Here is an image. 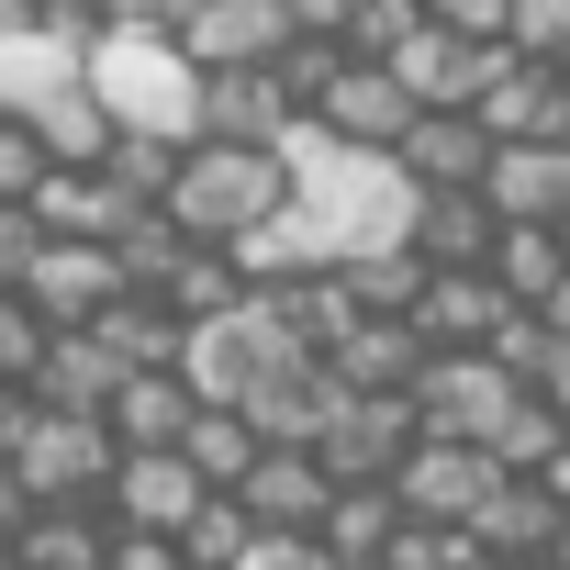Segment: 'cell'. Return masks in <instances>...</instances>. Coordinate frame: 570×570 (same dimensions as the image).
<instances>
[{
	"instance_id": "6da1fadb",
	"label": "cell",
	"mask_w": 570,
	"mask_h": 570,
	"mask_svg": "<svg viewBox=\"0 0 570 570\" xmlns=\"http://www.w3.org/2000/svg\"><path fill=\"white\" fill-rule=\"evenodd\" d=\"M79 90L101 101L112 135H168V146H190L202 79H190V57H179L168 35H90V46H79Z\"/></svg>"
},
{
	"instance_id": "7a4b0ae2",
	"label": "cell",
	"mask_w": 570,
	"mask_h": 570,
	"mask_svg": "<svg viewBox=\"0 0 570 570\" xmlns=\"http://www.w3.org/2000/svg\"><path fill=\"white\" fill-rule=\"evenodd\" d=\"M279 202H292L279 157H268V146H213V135H190L179 168H168V190H157V213H168L190 246H235V235L268 224Z\"/></svg>"
},
{
	"instance_id": "3957f363",
	"label": "cell",
	"mask_w": 570,
	"mask_h": 570,
	"mask_svg": "<svg viewBox=\"0 0 570 570\" xmlns=\"http://www.w3.org/2000/svg\"><path fill=\"white\" fill-rule=\"evenodd\" d=\"M292 358H314L292 325H279V303L268 292H235L224 314H202V325H179V381H190V403H246L268 370H292Z\"/></svg>"
},
{
	"instance_id": "277c9868",
	"label": "cell",
	"mask_w": 570,
	"mask_h": 570,
	"mask_svg": "<svg viewBox=\"0 0 570 570\" xmlns=\"http://www.w3.org/2000/svg\"><path fill=\"white\" fill-rule=\"evenodd\" d=\"M12 481L35 492V503H90L101 481H112V436H101V414H23V436H12Z\"/></svg>"
},
{
	"instance_id": "5b68a950",
	"label": "cell",
	"mask_w": 570,
	"mask_h": 570,
	"mask_svg": "<svg viewBox=\"0 0 570 570\" xmlns=\"http://www.w3.org/2000/svg\"><path fill=\"white\" fill-rule=\"evenodd\" d=\"M403 448H414V403L403 392H336V414L314 436V470L347 492V481H392Z\"/></svg>"
},
{
	"instance_id": "8992f818",
	"label": "cell",
	"mask_w": 570,
	"mask_h": 570,
	"mask_svg": "<svg viewBox=\"0 0 570 570\" xmlns=\"http://www.w3.org/2000/svg\"><path fill=\"white\" fill-rule=\"evenodd\" d=\"M492 481H503V470H492L481 448H459V436H414V448H403V470H392L381 492H392V514H403V525H470V503H481Z\"/></svg>"
},
{
	"instance_id": "52a82bcc",
	"label": "cell",
	"mask_w": 570,
	"mask_h": 570,
	"mask_svg": "<svg viewBox=\"0 0 570 570\" xmlns=\"http://www.w3.org/2000/svg\"><path fill=\"white\" fill-rule=\"evenodd\" d=\"M470 124H481L492 146H570V68L503 57V68L470 90Z\"/></svg>"
},
{
	"instance_id": "ba28073f",
	"label": "cell",
	"mask_w": 570,
	"mask_h": 570,
	"mask_svg": "<svg viewBox=\"0 0 570 570\" xmlns=\"http://www.w3.org/2000/svg\"><path fill=\"white\" fill-rule=\"evenodd\" d=\"M381 68H392V90H403L414 112H470V90L503 68V46H470V35H448V23H414Z\"/></svg>"
},
{
	"instance_id": "9c48e42d",
	"label": "cell",
	"mask_w": 570,
	"mask_h": 570,
	"mask_svg": "<svg viewBox=\"0 0 570 570\" xmlns=\"http://www.w3.org/2000/svg\"><path fill=\"white\" fill-rule=\"evenodd\" d=\"M303 124L325 135V146H358V157H392V135L414 124V101L392 90V68H358V57H336V79L303 101Z\"/></svg>"
},
{
	"instance_id": "30bf717a",
	"label": "cell",
	"mask_w": 570,
	"mask_h": 570,
	"mask_svg": "<svg viewBox=\"0 0 570 570\" xmlns=\"http://www.w3.org/2000/svg\"><path fill=\"white\" fill-rule=\"evenodd\" d=\"M12 292H23V314H35L46 336H68V325H90V314L124 292V279H112V257H101V246H57V235H35V257H23Z\"/></svg>"
},
{
	"instance_id": "8fae6325",
	"label": "cell",
	"mask_w": 570,
	"mask_h": 570,
	"mask_svg": "<svg viewBox=\"0 0 570 570\" xmlns=\"http://www.w3.org/2000/svg\"><path fill=\"white\" fill-rule=\"evenodd\" d=\"M481 559H559V537H570V492L559 481H492L481 503H470V525H459Z\"/></svg>"
},
{
	"instance_id": "7c38bea8",
	"label": "cell",
	"mask_w": 570,
	"mask_h": 570,
	"mask_svg": "<svg viewBox=\"0 0 570 570\" xmlns=\"http://www.w3.org/2000/svg\"><path fill=\"white\" fill-rule=\"evenodd\" d=\"M90 503H101V525H124V537H179V514L202 503V481L179 470V448H135V459H112V481H101Z\"/></svg>"
},
{
	"instance_id": "4fadbf2b",
	"label": "cell",
	"mask_w": 570,
	"mask_h": 570,
	"mask_svg": "<svg viewBox=\"0 0 570 570\" xmlns=\"http://www.w3.org/2000/svg\"><path fill=\"white\" fill-rule=\"evenodd\" d=\"M79 46H90V12H46V23H23V35H0V112H35V101H57V90H79Z\"/></svg>"
},
{
	"instance_id": "5bb4252c",
	"label": "cell",
	"mask_w": 570,
	"mask_h": 570,
	"mask_svg": "<svg viewBox=\"0 0 570 570\" xmlns=\"http://www.w3.org/2000/svg\"><path fill=\"white\" fill-rule=\"evenodd\" d=\"M470 190L492 224H570V146H492Z\"/></svg>"
},
{
	"instance_id": "9a60e30c",
	"label": "cell",
	"mask_w": 570,
	"mask_h": 570,
	"mask_svg": "<svg viewBox=\"0 0 570 570\" xmlns=\"http://www.w3.org/2000/svg\"><path fill=\"white\" fill-rule=\"evenodd\" d=\"M168 46L190 57V79H213V68H268L292 46V23H279V0H202Z\"/></svg>"
},
{
	"instance_id": "2e32d148",
	"label": "cell",
	"mask_w": 570,
	"mask_h": 570,
	"mask_svg": "<svg viewBox=\"0 0 570 570\" xmlns=\"http://www.w3.org/2000/svg\"><path fill=\"white\" fill-rule=\"evenodd\" d=\"M481 279L503 292V314H570V246H559V224H492Z\"/></svg>"
},
{
	"instance_id": "e0dca14e",
	"label": "cell",
	"mask_w": 570,
	"mask_h": 570,
	"mask_svg": "<svg viewBox=\"0 0 570 570\" xmlns=\"http://www.w3.org/2000/svg\"><path fill=\"white\" fill-rule=\"evenodd\" d=\"M325 470H314V448H257L246 459V481H235V503H246V525L257 537H314V514H325Z\"/></svg>"
},
{
	"instance_id": "ac0fdd59",
	"label": "cell",
	"mask_w": 570,
	"mask_h": 570,
	"mask_svg": "<svg viewBox=\"0 0 570 570\" xmlns=\"http://www.w3.org/2000/svg\"><path fill=\"white\" fill-rule=\"evenodd\" d=\"M403 325H414L425 358H448V347H481V336L503 325V292H492L481 268H425L414 303H403Z\"/></svg>"
},
{
	"instance_id": "d6986e66",
	"label": "cell",
	"mask_w": 570,
	"mask_h": 570,
	"mask_svg": "<svg viewBox=\"0 0 570 570\" xmlns=\"http://www.w3.org/2000/svg\"><path fill=\"white\" fill-rule=\"evenodd\" d=\"M303 112H292V90H279L268 68H213L202 79V112H190V135H213V146H279Z\"/></svg>"
},
{
	"instance_id": "ffe728a7",
	"label": "cell",
	"mask_w": 570,
	"mask_h": 570,
	"mask_svg": "<svg viewBox=\"0 0 570 570\" xmlns=\"http://www.w3.org/2000/svg\"><path fill=\"white\" fill-rule=\"evenodd\" d=\"M481 157H492V135H481L470 112H414V124L392 135V179H403V190H470Z\"/></svg>"
},
{
	"instance_id": "44dd1931",
	"label": "cell",
	"mask_w": 570,
	"mask_h": 570,
	"mask_svg": "<svg viewBox=\"0 0 570 570\" xmlns=\"http://www.w3.org/2000/svg\"><path fill=\"white\" fill-rule=\"evenodd\" d=\"M190 414H202V403H190L179 370H124V381L101 392V436H112V459H135V448H179Z\"/></svg>"
},
{
	"instance_id": "7402d4cb",
	"label": "cell",
	"mask_w": 570,
	"mask_h": 570,
	"mask_svg": "<svg viewBox=\"0 0 570 570\" xmlns=\"http://www.w3.org/2000/svg\"><path fill=\"white\" fill-rule=\"evenodd\" d=\"M481 358L525 392V403H570V314H503L481 336Z\"/></svg>"
},
{
	"instance_id": "603a6c76",
	"label": "cell",
	"mask_w": 570,
	"mask_h": 570,
	"mask_svg": "<svg viewBox=\"0 0 570 570\" xmlns=\"http://www.w3.org/2000/svg\"><path fill=\"white\" fill-rule=\"evenodd\" d=\"M235 414H246V436H257V448H314V436H325V414H336V381H325L314 358H292V370H268Z\"/></svg>"
},
{
	"instance_id": "cb8c5ba5",
	"label": "cell",
	"mask_w": 570,
	"mask_h": 570,
	"mask_svg": "<svg viewBox=\"0 0 570 570\" xmlns=\"http://www.w3.org/2000/svg\"><path fill=\"white\" fill-rule=\"evenodd\" d=\"M403 257H414V268H481V257H492V213H481V190H414V213H403Z\"/></svg>"
},
{
	"instance_id": "d4e9b609",
	"label": "cell",
	"mask_w": 570,
	"mask_h": 570,
	"mask_svg": "<svg viewBox=\"0 0 570 570\" xmlns=\"http://www.w3.org/2000/svg\"><path fill=\"white\" fill-rule=\"evenodd\" d=\"M314 370H325L336 392H403V381L425 370V347H414V325H403V314H358Z\"/></svg>"
},
{
	"instance_id": "484cf974",
	"label": "cell",
	"mask_w": 570,
	"mask_h": 570,
	"mask_svg": "<svg viewBox=\"0 0 570 570\" xmlns=\"http://www.w3.org/2000/svg\"><path fill=\"white\" fill-rule=\"evenodd\" d=\"M392 525H403V514H392V492H381V481H347V492H325V514H314V537H303V548H314L325 570H381Z\"/></svg>"
},
{
	"instance_id": "4316f807",
	"label": "cell",
	"mask_w": 570,
	"mask_h": 570,
	"mask_svg": "<svg viewBox=\"0 0 570 570\" xmlns=\"http://www.w3.org/2000/svg\"><path fill=\"white\" fill-rule=\"evenodd\" d=\"M124 370L68 325V336H46V358H35V381H23V403H46V414H101V392H112Z\"/></svg>"
},
{
	"instance_id": "83f0119b",
	"label": "cell",
	"mask_w": 570,
	"mask_h": 570,
	"mask_svg": "<svg viewBox=\"0 0 570 570\" xmlns=\"http://www.w3.org/2000/svg\"><path fill=\"white\" fill-rule=\"evenodd\" d=\"M101 503H35L23 514V537H12V559L23 570H101Z\"/></svg>"
},
{
	"instance_id": "f1b7e54d",
	"label": "cell",
	"mask_w": 570,
	"mask_h": 570,
	"mask_svg": "<svg viewBox=\"0 0 570 570\" xmlns=\"http://www.w3.org/2000/svg\"><path fill=\"white\" fill-rule=\"evenodd\" d=\"M23 135H35V157H46V168H101V146H112V124H101V101H90V90L35 101V112H23Z\"/></svg>"
},
{
	"instance_id": "f546056e",
	"label": "cell",
	"mask_w": 570,
	"mask_h": 570,
	"mask_svg": "<svg viewBox=\"0 0 570 570\" xmlns=\"http://www.w3.org/2000/svg\"><path fill=\"white\" fill-rule=\"evenodd\" d=\"M246 459H257V436H246V414H235V403H202V414L179 425V470H190L202 492H235V481H246Z\"/></svg>"
},
{
	"instance_id": "4dcf8cb0",
	"label": "cell",
	"mask_w": 570,
	"mask_h": 570,
	"mask_svg": "<svg viewBox=\"0 0 570 570\" xmlns=\"http://www.w3.org/2000/svg\"><path fill=\"white\" fill-rule=\"evenodd\" d=\"M246 537H257V525H246V503H235V492H202V503L179 514V537H168V548H179V570H235V559H246Z\"/></svg>"
},
{
	"instance_id": "1f68e13d",
	"label": "cell",
	"mask_w": 570,
	"mask_h": 570,
	"mask_svg": "<svg viewBox=\"0 0 570 570\" xmlns=\"http://www.w3.org/2000/svg\"><path fill=\"white\" fill-rule=\"evenodd\" d=\"M235 292H246V279H235V268H224V246H179V268H168V279H157V292H146V303H168V314H179V325H202V314H224V303H235Z\"/></svg>"
},
{
	"instance_id": "d6a6232c",
	"label": "cell",
	"mask_w": 570,
	"mask_h": 570,
	"mask_svg": "<svg viewBox=\"0 0 570 570\" xmlns=\"http://www.w3.org/2000/svg\"><path fill=\"white\" fill-rule=\"evenodd\" d=\"M492 46L525 57V68H570V0H503V35Z\"/></svg>"
},
{
	"instance_id": "836d02e7",
	"label": "cell",
	"mask_w": 570,
	"mask_h": 570,
	"mask_svg": "<svg viewBox=\"0 0 570 570\" xmlns=\"http://www.w3.org/2000/svg\"><path fill=\"white\" fill-rule=\"evenodd\" d=\"M168 168H179V146H168V135H112V146H101V179H112L124 202H157V190H168Z\"/></svg>"
},
{
	"instance_id": "e575fe53",
	"label": "cell",
	"mask_w": 570,
	"mask_h": 570,
	"mask_svg": "<svg viewBox=\"0 0 570 570\" xmlns=\"http://www.w3.org/2000/svg\"><path fill=\"white\" fill-rule=\"evenodd\" d=\"M381 570H481V548H470L459 525H392Z\"/></svg>"
},
{
	"instance_id": "d590c367",
	"label": "cell",
	"mask_w": 570,
	"mask_h": 570,
	"mask_svg": "<svg viewBox=\"0 0 570 570\" xmlns=\"http://www.w3.org/2000/svg\"><path fill=\"white\" fill-rule=\"evenodd\" d=\"M35 358H46V325L23 314V292H0V392H23Z\"/></svg>"
},
{
	"instance_id": "8d00e7d4",
	"label": "cell",
	"mask_w": 570,
	"mask_h": 570,
	"mask_svg": "<svg viewBox=\"0 0 570 570\" xmlns=\"http://www.w3.org/2000/svg\"><path fill=\"white\" fill-rule=\"evenodd\" d=\"M35 179H46V157H35V135H23L12 112H0V202L23 213V190H35Z\"/></svg>"
},
{
	"instance_id": "74e56055",
	"label": "cell",
	"mask_w": 570,
	"mask_h": 570,
	"mask_svg": "<svg viewBox=\"0 0 570 570\" xmlns=\"http://www.w3.org/2000/svg\"><path fill=\"white\" fill-rule=\"evenodd\" d=\"M425 23H448V35H470V46H492L503 35V0H414Z\"/></svg>"
},
{
	"instance_id": "f35d334b",
	"label": "cell",
	"mask_w": 570,
	"mask_h": 570,
	"mask_svg": "<svg viewBox=\"0 0 570 570\" xmlns=\"http://www.w3.org/2000/svg\"><path fill=\"white\" fill-rule=\"evenodd\" d=\"M101 570H179V548H168V537H124V525H112V537H101Z\"/></svg>"
},
{
	"instance_id": "ab89813d",
	"label": "cell",
	"mask_w": 570,
	"mask_h": 570,
	"mask_svg": "<svg viewBox=\"0 0 570 570\" xmlns=\"http://www.w3.org/2000/svg\"><path fill=\"white\" fill-rule=\"evenodd\" d=\"M23 257H35V224H23L12 202H0V292H12V279H23Z\"/></svg>"
},
{
	"instance_id": "60d3db41",
	"label": "cell",
	"mask_w": 570,
	"mask_h": 570,
	"mask_svg": "<svg viewBox=\"0 0 570 570\" xmlns=\"http://www.w3.org/2000/svg\"><path fill=\"white\" fill-rule=\"evenodd\" d=\"M23 514H35V492L12 481V459H0V548H12V537H23Z\"/></svg>"
},
{
	"instance_id": "b9f144b4",
	"label": "cell",
	"mask_w": 570,
	"mask_h": 570,
	"mask_svg": "<svg viewBox=\"0 0 570 570\" xmlns=\"http://www.w3.org/2000/svg\"><path fill=\"white\" fill-rule=\"evenodd\" d=\"M23 414H35L23 392H0V459H12V436H23Z\"/></svg>"
},
{
	"instance_id": "7bdbcfd3",
	"label": "cell",
	"mask_w": 570,
	"mask_h": 570,
	"mask_svg": "<svg viewBox=\"0 0 570 570\" xmlns=\"http://www.w3.org/2000/svg\"><path fill=\"white\" fill-rule=\"evenodd\" d=\"M23 23H46V0H0V35H23Z\"/></svg>"
},
{
	"instance_id": "ee69618b",
	"label": "cell",
	"mask_w": 570,
	"mask_h": 570,
	"mask_svg": "<svg viewBox=\"0 0 570 570\" xmlns=\"http://www.w3.org/2000/svg\"><path fill=\"white\" fill-rule=\"evenodd\" d=\"M481 570H559V559H481Z\"/></svg>"
},
{
	"instance_id": "f6af8a7d",
	"label": "cell",
	"mask_w": 570,
	"mask_h": 570,
	"mask_svg": "<svg viewBox=\"0 0 570 570\" xmlns=\"http://www.w3.org/2000/svg\"><path fill=\"white\" fill-rule=\"evenodd\" d=\"M46 12H79V0H46Z\"/></svg>"
},
{
	"instance_id": "bcb514c9",
	"label": "cell",
	"mask_w": 570,
	"mask_h": 570,
	"mask_svg": "<svg viewBox=\"0 0 570 570\" xmlns=\"http://www.w3.org/2000/svg\"><path fill=\"white\" fill-rule=\"evenodd\" d=\"M0 570H23V559H12V548H0Z\"/></svg>"
}]
</instances>
